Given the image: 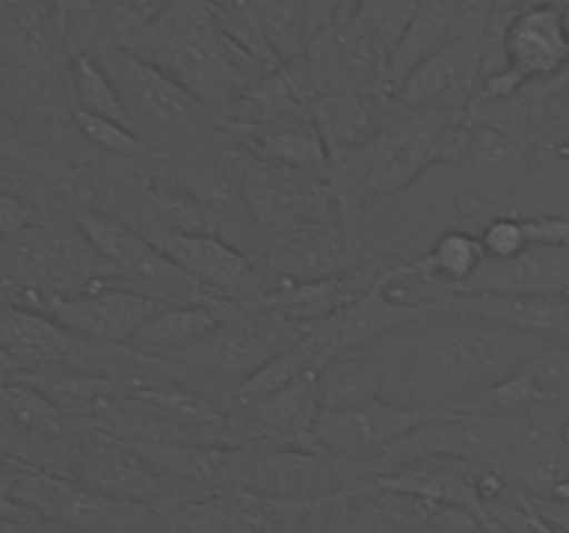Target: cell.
<instances>
[{"instance_id": "d6986e66", "label": "cell", "mask_w": 569, "mask_h": 533, "mask_svg": "<svg viewBox=\"0 0 569 533\" xmlns=\"http://www.w3.org/2000/svg\"><path fill=\"white\" fill-rule=\"evenodd\" d=\"M131 442L170 486L198 489V492H222L242 486L253 453L242 447H228L220 442Z\"/></svg>"}, {"instance_id": "8992f818", "label": "cell", "mask_w": 569, "mask_h": 533, "mask_svg": "<svg viewBox=\"0 0 569 533\" xmlns=\"http://www.w3.org/2000/svg\"><path fill=\"white\" fill-rule=\"evenodd\" d=\"M533 414V411H531ZM531 414H492V411H433L400 442L376 459L378 472L395 470L417 459H459L470 464H492L509 453Z\"/></svg>"}, {"instance_id": "484cf974", "label": "cell", "mask_w": 569, "mask_h": 533, "mask_svg": "<svg viewBox=\"0 0 569 533\" xmlns=\"http://www.w3.org/2000/svg\"><path fill=\"white\" fill-rule=\"evenodd\" d=\"M356 289L339 275L315 278V281H283L272 286L270 292L261 294L259 300H250V309L272 311L283 320L295 322L300 328H309L315 322L326 320L333 311L348 305L356 298Z\"/></svg>"}, {"instance_id": "ab89813d", "label": "cell", "mask_w": 569, "mask_h": 533, "mask_svg": "<svg viewBox=\"0 0 569 533\" xmlns=\"http://www.w3.org/2000/svg\"><path fill=\"white\" fill-rule=\"evenodd\" d=\"M17 170L14 167H9V164H3V161H0V187H9V189H14L17 187Z\"/></svg>"}, {"instance_id": "f35d334b", "label": "cell", "mask_w": 569, "mask_h": 533, "mask_svg": "<svg viewBox=\"0 0 569 533\" xmlns=\"http://www.w3.org/2000/svg\"><path fill=\"white\" fill-rule=\"evenodd\" d=\"M450 533H500V527H498V522L495 520H472V522H467V525H461V527H456V531H450Z\"/></svg>"}, {"instance_id": "ba28073f", "label": "cell", "mask_w": 569, "mask_h": 533, "mask_svg": "<svg viewBox=\"0 0 569 533\" xmlns=\"http://www.w3.org/2000/svg\"><path fill=\"white\" fill-rule=\"evenodd\" d=\"M167 305L172 303L131 286L122 278L103 275L76 294H48L33 311L78 339L128 348L133 333Z\"/></svg>"}, {"instance_id": "83f0119b", "label": "cell", "mask_w": 569, "mask_h": 533, "mask_svg": "<svg viewBox=\"0 0 569 533\" xmlns=\"http://www.w3.org/2000/svg\"><path fill=\"white\" fill-rule=\"evenodd\" d=\"M0 425L17 436L53 442L67 433V416L33 383H0Z\"/></svg>"}, {"instance_id": "5bb4252c", "label": "cell", "mask_w": 569, "mask_h": 533, "mask_svg": "<svg viewBox=\"0 0 569 533\" xmlns=\"http://www.w3.org/2000/svg\"><path fill=\"white\" fill-rule=\"evenodd\" d=\"M426 416L428 411L389 400L350 409H322L315 428V444L320 453L333 459L376 461L383 450L415 431Z\"/></svg>"}, {"instance_id": "30bf717a", "label": "cell", "mask_w": 569, "mask_h": 533, "mask_svg": "<svg viewBox=\"0 0 569 533\" xmlns=\"http://www.w3.org/2000/svg\"><path fill=\"white\" fill-rule=\"evenodd\" d=\"M411 331H415V322L395 328L376 342L361 344L333 359L317 375L322 409H350V405L376 403V400L411 405L409 392H406Z\"/></svg>"}, {"instance_id": "1f68e13d", "label": "cell", "mask_w": 569, "mask_h": 533, "mask_svg": "<svg viewBox=\"0 0 569 533\" xmlns=\"http://www.w3.org/2000/svg\"><path fill=\"white\" fill-rule=\"evenodd\" d=\"M172 0H100V33L103 44L126 42L131 33L142 31ZM98 53V50H94Z\"/></svg>"}, {"instance_id": "8fae6325", "label": "cell", "mask_w": 569, "mask_h": 533, "mask_svg": "<svg viewBox=\"0 0 569 533\" xmlns=\"http://www.w3.org/2000/svg\"><path fill=\"white\" fill-rule=\"evenodd\" d=\"M489 22L459 33L433 53H428L415 70L406 72L395 87L398 103L409 111H437L461 117L476 100L487 61Z\"/></svg>"}, {"instance_id": "f1b7e54d", "label": "cell", "mask_w": 569, "mask_h": 533, "mask_svg": "<svg viewBox=\"0 0 569 533\" xmlns=\"http://www.w3.org/2000/svg\"><path fill=\"white\" fill-rule=\"evenodd\" d=\"M461 159H467L472 175L489 187H509L528 172L526 144L495 128H470V142Z\"/></svg>"}, {"instance_id": "52a82bcc", "label": "cell", "mask_w": 569, "mask_h": 533, "mask_svg": "<svg viewBox=\"0 0 569 533\" xmlns=\"http://www.w3.org/2000/svg\"><path fill=\"white\" fill-rule=\"evenodd\" d=\"M306 328L272 314V311L250 309L244 303H233L214 331L206 333L189 348L178 350L170 359L187 370L203 375L233 378L242 383L261 366L270 364L281 353H287Z\"/></svg>"}, {"instance_id": "74e56055", "label": "cell", "mask_w": 569, "mask_h": 533, "mask_svg": "<svg viewBox=\"0 0 569 533\" xmlns=\"http://www.w3.org/2000/svg\"><path fill=\"white\" fill-rule=\"evenodd\" d=\"M522 494V492H520ZM526 497V494H522ZM526 503L531 505L533 514L539 520L548 522L553 531L559 533H569V500H537V497H526Z\"/></svg>"}, {"instance_id": "44dd1931", "label": "cell", "mask_w": 569, "mask_h": 533, "mask_svg": "<svg viewBox=\"0 0 569 533\" xmlns=\"http://www.w3.org/2000/svg\"><path fill=\"white\" fill-rule=\"evenodd\" d=\"M256 159L270 161V164L287 167V170L303 172V175L322 178L328 175L331 164V150L326 139L317 131L311 114H295L281 122H272L264 128H244L231 131Z\"/></svg>"}, {"instance_id": "d6a6232c", "label": "cell", "mask_w": 569, "mask_h": 533, "mask_svg": "<svg viewBox=\"0 0 569 533\" xmlns=\"http://www.w3.org/2000/svg\"><path fill=\"white\" fill-rule=\"evenodd\" d=\"M526 372L545 398V403L569 400V342L550 344L526 366Z\"/></svg>"}, {"instance_id": "d4e9b609", "label": "cell", "mask_w": 569, "mask_h": 533, "mask_svg": "<svg viewBox=\"0 0 569 533\" xmlns=\"http://www.w3.org/2000/svg\"><path fill=\"white\" fill-rule=\"evenodd\" d=\"M33 386L67 416V420H103L120 405V383L111 375L76 370H44L31 375Z\"/></svg>"}, {"instance_id": "7a4b0ae2", "label": "cell", "mask_w": 569, "mask_h": 533, "mask_svg": "<svg viewBox=\"0 0 569 533\" xmlns=\"http://www.w3.org/2000/svg\"><path fill=\"white\" fill-rule=\"evenodd\" d=\"M120 44L176 78L211 114H226L278 67L242 48L226 31L211 0H172L170 9Z\"/></svg>"}, {"instance_id": "4fadbf2b", "label": "cell", "mask_w": 569, "mask_h": 533, "mask_svg": "<svg viewBox=\"0 0 569 533\" xmlns=\"http://www.w3.org/2000/svg\"><path fill=\"white\" fill-rule=\"evenodd\" d=\"M342 461L306 447L264 450L250 459L239 489L278 503H322L353 489L342 477Z\"/></svg>"}, {"instance_id": "e0dca14e", "label": "cell", "mask_w": 569, "mask_h": 533, "mask_svg": "<svg viewBox=\"0 0 569 533\" xmlns=\"http://www.w3.org/2000/svg\"><path fill=\"white\" fill-rule=\"evenodd\" d=\"M478 470L481 464L459 459H417L395 466V470L378 472L365 489H381L398 497L422 500V503L442 505V509L465 511V514L487 520L489 511L478 489Z\"/></svg>"}, {"instance_id": "4316f807", "label": "cell", "mask_w": 569, "mask_h": 533, "mask_svg": "<svg viewBox=\"0 0 569 533\" xmlns=\"http://www.w3.org/2000/svg\"><path fill=\"white\" fill-rule=\"evenodd\" d=\"M483 264H487V250H483L481 237H472L467 231H445L428 250V255H422L415 264H406V270L422 286H433L442 294L465 289Z\"/></svg>"}, {"instance_id": "603a6c76", "label": "cell", "mask_w": 569, "mask_h": 533, "mask_svg": "<svg viewBox=\"0 0 569 533\" xmlns=\"http://www.w3.org/2000/svg\"><path fill=\"white\" fill-rule=\"evenodd\" d=\"M233 303H172L150 316L137 333H133L128 348L139 355H153V359H170L178 350L189 348L206 333L214 331L222 316L231 311Z\"/></svg>"}, {"instance_id": "e575fe53", "label": "cell", "mask_w": 569, "mask_h": 533, "mask_svg": "<svg viewBox=\"0 0 569 533\" xmlns=\"http://www.w3.org/2000/svg\"><path fill=\"white\" fill-rule=\"evenodd\" d=\"M0 161L14 170L26 167V170H37L42 172V161L44 153L33 144V139L22 131L20 125L14 122V117L9 111L0 109Z\"/></svg>"}, {"instance_id": "b9f144b4", "label": "cell", "mask_w": 569, "mask_h": 533, "mask_svg": "<svg viewBox=\"0 0 569 533\" xmlns=\"http://www.w3.org/2000/svg\"><path fill=\"white\" fill-rule=\"evenodd\" d=\"M561 439H565L567 450H569V414L565 416V425H561Z\"/></svg>"}, {"instance_id": "6da1fadb", "label": "cell", "mask_w": 569, "mask_h": 533, "mask_svg": "<svg viewBox=\"0 0 569 533\" xmlns=\"http://www.w3.org/2000/svg\"><path fill=\"white\" fill-rule=\"evenodd\" d=\"M548 339L500 322L465 314H437L415 322L406 359V392L415 409L476 411L483 394L520 375Z\"/></svg>"}, {"instance_id": "60d3db41", "label": "cell", "mask_w": 569, "mask_h": 533, "mask_svg": "<svg viewBox=\"0 0 569 533\" xmlns=\"http://www.w3.org/2000/svg\"><path fill=\"white\" fill-rule=\"evenodd\" d=\"M556 6H559L561 17H565V26L569 28V0H556Z\"/></svg>"}, {"instance_id": "ffe728a7", "label": "cell", "mask_w": 569, "mask_h": 533, "mask_svg": "<svg viewBox=\"0 0 569 533\" xmlns=\"http://www.w3.org/2000/svg\"><path fill=\"white\" fill-rule=\"evenodd\" d=\"M403 105L395 87L345 89V92L317 94L309 103V114L331 153L359 150L378 137Z\"/></svg>"}, {"instance_id": "f546056e", "label": "cell", "mask_w": 569, "mask_h": 533, "mask_svg": "<svg viewBox=\"0 0 569 533\" xmlns=\"http://www.w3.org/2000/svg\"><path fill=\"white\" fill-rule=\"evenodd\" d=\"M67 83H70L72 94V109H81L87 114L106 117L114 122H128L122 100L117 94L114 83H111L109 72L98 61L94 53H72L70 67H67Z\"/></svg>"}, {"instance_id": "3957f363", "label": "cell", "mask_w": 569, "mask_h": 533, "mask_svg": "<svg viewBox=\"0 0 569 533\" xmlns=\"http://www.w3.org/2000/svg\"><path fill=\"white\" fill-rule=\"evenodd\" d=\"M98 61L109 72L128 122L156 155H189L211 137L214 114L159 67L137 59L122 44H103Z\"/></svg>"}, {"instance_id": "9a60e30c", "label": "cell", "mask_w": 569, "mask_h": 533, "mask_svg": "<svg viewBox=\"0 0 569 533\" xmlns=\"http://www.w3.org/2000/svg\"><path fill=\"white\" fill-rule=\"evenodd\" d=\"M76 472L78 481L87 486L131 503L161 509L172 500L167 477L131 442L114 433L92 431L83 436L78 442Z\"/></svg>"}, {"instance_id": "7c38bea8", "label": "cell", "mask_w": 569, "mask_h": 533, "mask_svg": "<svg viewBox=\"0 0 569 533\" xmlns=\"http://www.w3.org/2000/svg\"><path fill=\"white\" fill-rule=\"evenodd\" d=\"M161 253L170 255L200 286L226 303H250L270 292V281L248 253L233 248L222 237H192V233L156 231L144 233Z\"/></svg>"}, {"instance_id": "9c48e42d", "label": "cell", "mask_w": 569, "mask_h": 533, "mask_svg": "<svg viewBox=\"0 0 569 533\" xmlns=\"http://www.w3.org/2000/svg\"><path fill=\"white\" fill-rule=\"evenodd\" d=\"M250 222L283 237L326 231L331 198L317 178L250 155L237 172Z\"/></svg>"}, {"instance_id": "2e32d148", "label": "cell", "mask_w": 569, "mask_h": 533, "mask_svg": "<svg viewBox=\"0 0 569 533\" xmlns=\"http://www.w3.org/2000/svg\"><path fill=\"white\" fill-rule=\"evenodd\" d=\"M426 314H465L500 322L515 331L569 342V294L553 292H442L428 300Z\"/></svg>"}, {"instance_id": "d590c367", "label": "cell", "mask_w": 569, "mask_h": 533, "mask_svg": "<svg viewBox=\"0 0 569 533\" xmlns=\"http://www.w3.org/2000/svg\"><path fill=\"white\" fill-rule=\"evenodd\" d=\"M42 222V209L14 189L0 187V237L17 239Z\"/></svg>"}, {"instance_id": "277c9868", "label": "cell", "mask_w": 569, "mask_h": 533, "mask_svg": "<svg viewBox=\"0 0 569 533\" xmlns=\"http://www.w3.org/2000/svg\"><path fill=\"white\" fill-rule=\"evenodd\" d=\"M389 61L392 59L383 39L359 11L309 9V33L300 64L315 98L345 89L395 87Z\"/></svg>"}, {"instance_id": "4dcf8cb0", "label": "cell", "mask_w": 569, "mask_h": 533, "mask_svg": "<svg viewBox=\"0 0 569 533\" xmlns=\"http://www.w3.org/2000/svg\"><path fill=\"white\" fill-rule=\"evenodd\" d=\"M72 122H76V131L83 142L92 144L94 150H100L103 155H114V159H128L137 161L142 155H153L148 150V144L137 137L131 125L126 122L106 120V117L87 114L81 109H72Z\"/></svg>"}, {"instance_id": "ac0fdd59", "label": "cell", "mask_w": 569, "mask_h": 533, "mask_svg": "<svg viewBox=\"0 0 569 533\" xmlns=\"http://www.w3.org/2000/svg\"><path fill=\"white\" fill-rule=\"evenodd\" d=\"M503 59L528 87L548 83L569 64V28L556 3H526L509 17Z\"/></svg>"}, {"instance_id": "836d02e7", "label": "cell", "mask_w": 569, "mask_h": 533, "mask_svg": "<svg viewBox=\"0 0 569 533\" xmlns=\"http://www.w3.org/2000/svg\"><path fill=\"white\" fill-rule=\"evenodd\" d=\"M481 244L487 250V261H509L531 250L522 217H495L483 225Z\"/></svg>"}, {"instance_id": "7402d4cb", "label": "cell", "mask_w": 569, "mask_h": 533, "mask_svg": "<svg viewBox=\"0 0 569 533\" xmlns=\"http://www.w3.org/2000/svg\"><path fill=\"white\" fill-rule=\"evenodd\" d=\"M459 292L569 294V248H531L509 261H487Z\"/></svg>"}, {"instance_id": "cb8c5ba5", "label": "cell", "mask_w": 569, "mask_h": 533, "mask_svg": "<svg viewBox=\"0 0 569 533\" xmlns=\"http://www.w3.org/2000/svg\"><path fill=\"white\" fill-rule=\"evenodd\" d=\"M126 400L164 425L170 422L189 431H220L222 436L231 420L228 411L214 403V398L183 383H137V386H128Z\"/></svg>"}, {"instance_id": "5b68a950", "label": "cell", "mask_w": 569, "mask_h": 533, "mask_svg": "<svg viewBox=\"0 0 569 533\" xmlns=\"http://www.w3.org/2000/svg\"><path fill=\"white\" fill-rule=\"evenodd\" d=\"M11 497L33 516L72 533H159L164 509L98 492L81 481L26 470L11 477Z\"/></svg>"}, {"instance_id": "8d00e7d4", "label": "cell", "mask_w": 569, "mask_h": 533, "mask_svg": "<svg viewBox=\"0 0 569 533\" xmlns=\"http://www.w3.org/2000/svg\"><path fill=\"white\" fill-rule=\"evenodd\" d=\"M531 248H569V217H522Z\"/></svg>"}]
</instances>
